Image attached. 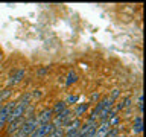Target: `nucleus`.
Masks as SVG:
<instances>
[{
  "instance_id": "f257e3e1",
  "label": "nucleus",
  "mask_w": 146,
  "mask_h": 137,
  "mask_svg": "<svg viewBox=\"0 0 146 137\" xmlns=\"http://www.w3.org/2000/svg\"><path fill=\"white\" fill-rule=\"evenodd\" d=\"M73 119H75V116H73V110L70 107H67L62 113H59V114H56V116L53 117L52 125L55 128H66L67 123L70 120H73Z\"/></svg>"
},
{
  "instance_id": "f03ea898",
  "label": "nucleus",
  "mask_w": 146,
  "mask_h": 137,
  "mask_svg": "<svg viewBox=\"0 0 146 137\" xmlns=\"http://www.w3.org/2000/svg\"><path fill=\"white\" fill-rule=\"evenodd\" d=\"M26 76V68L25 67H20V68H15L11 75H9L8 81H6V87H11V88H15V87L20 84V82H23V79H25Z\"/></svg>"
},
{
  "instance_id": "7ed1b4c3",
  "label": "nucleus",
  "mask_w": 146,
  "mask_h": 137,
  "mask_svg": "<svg viewBox=\"0 0 146 137\" xmlns=\"http://www.w3.org/2000/svg\"><path fill=\"white\" fill-rule=\"evenodd\" d=\"M35 120L38 122V125H44V123H50L53 120V113L50 107L43 108L40 113H35Z\"/></svg>"
},
{
  "instance_id": "20e7f679",
  "label": "nucleus",
  "mask_w": 146,
  "mask_h": 137,
  "mask_svg": "<svg viewBox=\"0 0 146 137\" xmlns=\"http://www.w3.org/2000/svg\"><path fill=\"white\" fill-rule=\"evenodd\" d=\"M53 128L55 126L52 125V122H50V123H44V125H38L34 131L31 132L29 137H46L47 134H50V132L53 131Z\"/></svg>"
},
{
  "instance_id": "39448f33",
  "label": "nucleus",
  "mask_w": 146,
  "mask_h": 137,
  "mask_svg": "<svg viewBox=\"0 0 146 137\" xmlns=\"http://www.w3.org/2000/svg\"><path fill=\"white\" fill-rule=\"evenodd\" d=\"M91 105L88 102H78L75 107H73V116L78 119H84V116H87V113L90 111Z\"/></svg>"
},
{
  "instance_id": "423d86ee",
  "label": "nucleus",
  "mask_w": 146,
  "mask_h": 137,
  "mask_svg": "<svg viewBox=\"0 0 146 137\" xmlns=\"http://www.w3.org/2000/svg\"><path fill=\"white\" fill-rule=\"evenodd\" d=\"M23 123H25V117H20V119H17V120H12L11 123H8V125L5 126V128H6V130H5L6 136H11L15 131H18L23 126Z\"/></svg>"
},
{
  "instance_id": "0eeeda50",
  "label": "nucleus",
  "mask_w": 146,
  "mask_h": 137,
  "mask_svg": "<svg viewBox=\"0 0 146 137\" xmlns=\"http://www.w3.org/2000/svg\"><path fill=\"white\" fill-rule=\"evenodd\" d=\"M111 130L108 120H104V122H98V130H96V134L94 137H107L108 131Z\"/></svg>"
},
{
  "instance_id": "6e6552de",
  "label": "nucleus",
  "mask_w": 146,
  "mask_h": 137,
  "mask_svg": "<svg viewBox=\"0 0 146 137\" xmlns=\"http://www.w3.org/2000/svg\"><path fill=\"white\" fill-rule=\"evenodd\" d=\"M64 84H66V87H72L73 84H76L78 82V73L73 70V68H70V70H68V73H67V76L64 78Z\"/></svg>"
},
{
  "instance_id": "1a4fd4ad",
  "label": "nucleus",
  "mask_w": 146,
  "mask_h": 137,
  "mask_svg": "<svg viewBox=\"0 0 146 137\" xmlns=\"http://www.w3.org/2000/svg\"><path fill=\"white\" fill-rule=\"evenodd\" d=\"M81 125H82V119L75 117L73 120H70L67 123V126L64 128V131H66V132H68V131H78L81 128Z\"/></svg>"
},
{
  "instance_id": "9d476101",
  "label": "nucleus",
  "mask_w": 146,
  "mask_h": 137,
  "mask_svg": "<svg viewBox=\"0 0 146 137\" xmlns=\"http://www.w3.org/2000/svg\"><path fill=\"white\" fill-rule=\"evenodd\" d=\"M50 108H52V113H53V117H55L56 114L62 113L64 110L67 108V105H66V102H64V100H56V102H55Z\"/></svg>"
},
{
  "instance_id": "9b49d317",
  "label": "nucleus",
  "mask_w": 146,
  "mask_h": 137,
  "mask_svg": "<svg viewBox=\"0 0 146 137\" xmlns=\"http://www.w3.org/2000/svg\"><path fill=\"white\" fill-rule=\"evenodd\" d=\"M31 93H32V102L36 104V102H40V100L43 99L44 90L43 88H34V90H31Z\"/></svg>"
},
{
  "instance_id": "f8f14e48",
  "label": "nucleus",
  "mask_w": 146,
  "mask_h": 137,
  "mask_svg": "<svg viewBox=\"0 0 146 137\" xmlns=\"http://www.w3.org/2000/svg\"><path fill=\"white\" fill-rule=\"evenodd\" d=\"M78 100H79V94H68L67 99H64V102H66L67 107H73V105L78 104Z\"/></svg>"
},
{
  "instance_id": "ddd939ff",
  "label": "nucleus",
  "mask_w": 146,
  "mask_h": 137,
  "mask_svg": "<svg viewBox=\"0 0 146 137\" xmlns=\"http://www.w3.org/2000/svg\"><path fill=\"white\" fill-rule=\"evenodd\" d=\"M108 123L111 128H116V126H120L122 123V113L120 114H116V116H113L111 119H108Z\"/></svg>"
},
{
  "instance_id": "4468645a",
  "label": "nucleus",
  "mask_w": 146,
  "mask_h": 137,
  "mask_svg": "<svg viewBox=\"0 0 146 137\" xmlns=\"http://www.w3.org/2000/svg\"><path fill=\"white\" fill-rule=\"evenodd\" d=\"M100 98H102V96H100V91H93V93L90 94V98H88V104L90 105H96L100 100Z\"/></svg>"
},
{
  "instance_id": "2eb2a0df",
  "label": "nucleus",
  "mask_w": 146,
  "mask_h": 137,
  "mask_svg": "<svg viewBox=\"0 0 146 137\" xmlns=\"http://www.w3.org/2000/svg\"><path fill=\"white\" fill-rule=\"evenodd\" d=\"M66 134V131H64V128H53V131L47 134L46 137H64Z\"/></svg>"
},
{
  "instance_id": "dca6fc26",
  "label": "nucleus",
  "mask_w": 146,
  "mask_h": 137,
  "mask_svg": "<svg viewBox=\"0 0 146 137\" xmlns=\"http://www.w3.org/2000/svg\"><path fill=\"white\" fill-rule=\"evenodd\" d=\"M120 88H113L111 91H110V94H108V98L113 100V102H116V100H119V96H120Z\"/></svg>"
},
{
  "instance_id": "f3484780",
  "label": "nucleus",
  "mask_w": 146,
  "mask_h": 137,
  "mask_svg": "<svg viewBox=\"0 0 146 137\" xmlns=\"http://www.w3.org/2000/svg\"><path fill=\"white\" fill-rule=\"evenodd\" d=\"M120 132H122V125H120V126H116V128H111V130L108 131L107 137H117Z\"/></svg>"
},
{
  "instance_id": "a211bd4d",
  "label": "nucleus",
  "mask_w": 146,
  "mask_h": 137,
  "mask_svg": "<svg viewBox=\"0 0 146 137\" xmlns=\"http://www.w3.org/2000/svg\"><path fill=\"white\" fill-rule=\"evenodd\" d=\"M132 126H143V116L141 114H137L132 119Z\"/></svg>"
},
{
  "instance_id": "6ab92c4d",
  "label": "nucleus",
  "mask_w": 146,
  "mask_h": 137,
  "mask_svg": "<svg viewBox=\"0 0 146 137\" xmlns=\"http://www.w3.org/2000/svg\"><path fill=\"white\" fill-rule=\"evenodd\" d=\"M131 131L134 136H140L143 132V126H131Z\"/></svg>"
},
{
  "instance_id": "aec40b11",
  "label": "nucleus",
  "mask_w": 146,
  "mask_h": 137,
  "mask_svg": "<svg viewBox=\"0 0 146 137\" xmlns=\"http://www.w3.org/2000/svg\"><path fill=\"white\" fill-rule=\"evenodd\" d=\"M47 72H49V67H41L40 70L36 72V75H38V76H44V75H46V73H47Z\"/></svg>"
},
{
  "instance_id": "412c9836",
  "label": "nucleus",
  "mask_w": 146,
  "mask_h": 137,
  "mask_svg": "<svg viewBox=\"0 0 146 137\" xmlns=\"http://www.w3.org/2000/svg\"><path fill=\"white\" fill-rule=\"evenodd\" d=\"M2 58H3V52H2V49H0V61H2Z\"/></svg>"
},
{
  "instance_id": "4be33fe9",
  "label": "nucleus",
  "mask_w": 146,
  "mask_h": 137,
  "mask_svg": "<svg viewBox=\"0 0 146 137\" xmlns=\"http://www.w3.org/2000/svg\"><path fill=\"white\" fill-rule=\"evenodd\" d=\"M2 107H3V104H0V110H2Z\"/></svg>"
},
{
  "instance_id": "5701e85b",
  "label": "nucleus",
  "mask_w": 146,
  "mask_h": 137,
  "mask_svg": "<svg viewBox=\"0 0 146 137\" xmlns=\"http://www.w3.org/2000/svg\"><path fill=\"white\" fill-rule=\"evenodd\" d=\"M0 75H2V73H0Z\"/></svg>"
},
{
  "instance_id": "b1692460",
  "label": "nucleus",
  "mask_w": 146,
  "mask_h": 137,
  "mask_svg": "<svg viewBox=\"0 0 146 137\" xmlns=\"http://www.w3.org/2000/svg\"><path fill=\"white\" fill-rule=\"evenodd\" d=\"M128 137H129V136H128Z\"/></svg>"
}]
</instances>
